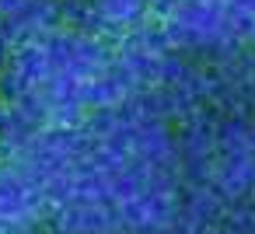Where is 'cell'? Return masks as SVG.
I'll return each instance as SVG.
<instances>
[]
</instances>
